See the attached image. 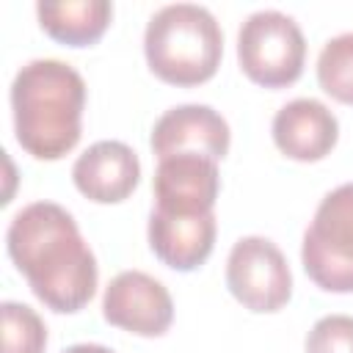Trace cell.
<instances>
[{"label": "cell", "mask_w": 353, "mask_h": 353, "mask_svg": "<svg viewBox=\"0 0 353 353\" xmlns=\"http://www.w3.org/2000/svg\"><path fill=\"white\" fill-rule=\"evenodd\" d=\"M6 248L33 295L58 314L80 312L97 292V259L77 221L55 201L22 207L6 232Z\"/></svg>", "instance_id": "6da1fadb"}, {"label": "cell", "mask_w": 353, "mask_h": 353, "mask_svg": "<svg viewBox=\"0 0 353 353\" xmlns=\"http://www.w3.org/2000/svg\"><path fill=\"white\" fill-rule=\"evenodd\" d=\"M11 110L17 143L36 160H61L83 132L85 83L74 66L36 58L11 83Z\"/></svg>", "instance_id": "7a4b0ae2"}, {"label": "cell", "mask_w": 353, "mask_h": 353, "mask_svg": "<svg viewBox=\"0 0 353 353\" xmlns=\"http://www.w3.org/2000/svg\"><path fill=\"white\" fill-rule=\"evenodd\" d=\"M143 52L149 69L171 85L207 83L223 55V33L215 17L196 3L163 6L146 25Z\"/></svg>", "instance_id": "3957f363"}, {"label": "cell", "mask_w": 353, "mask_h": 353, "mask_svg": "<svg viewBox=\"0 0 353 353\" xmlns=\"http://www.w3.org/2000/svg\"><path fill=\"white\" fill-rule=\"evenodd\" d=\"M301 262L325 292H353V182L323 196L303 232Z\"/></svg>", "instance_id": "277c9868"}, {"label": "cell", "mask_w": 353, "mask_h": 353, "mask_svg": "<svg viewBox=\"0 0 353 353\" xmlns=\"http://www.w3.org/2000/svg\"><path fill=\"white\" fill-rule=\"evenodd\" d=\"M237 58L245 77L265 88L292 85L306 61V39L298 22L281 11H254L237 33Z\"/></svg>", "instance_id": "5b68a950"}, {"label": "cell", "mask_w": 353, "mask_h": 353, "mask_svg": "<svg viewBox=\"0 0 353 353\" xmlns=\"http://www.w3.org/2000/svg\"><path fill=\"white\" fill-rule=\"evenodd\" d=\"M226 287L251 312H279L292 295V273L273 240L248 234L229 251Z\"/></svg>", "instance_id": "8992f818"}, {"label": "cell", "mask_w": 353, "mask_h": 353, "mask_svg": "<svg viewBox=\"0 0 353 353\" xmlns=\"http://www.w3.org/2000/svg\"><path fill=\"white\" fill-rule=\"evenodd\" d=\"M110 325L135 336H163L174 320V301L163 281L143 270H121L110 279L102 298Z\"/></svg>", "instance_id": "52a82bcc"}, {"label": "cell", "mask_w": 353, "mask_h": 353, "mask_svg": "<svg viewBox=\"0 0 353 353\" xmlns=\"http://www.w3.org/2000/svg\"><path fill=\"white\" fill-rule=\"evenodd\" d=\"M152 152L160 160L174 154L223 160L229 152V124L210 105H176L154 121Z\"/></svg>", "instance_id": "ba28073f"}, {"label": "cell", "mask_w": 353, "mask_h": 353, "mask_svg": "<svg viewBox=\"0 0 353 353\" xmlns=\"http://www.w3.org/2000/svg\"><path fill=\"white\" fill-rule=\"evenodd\" d=\"M221 188L218 160L201 154H174L154 171V210L168 215H207Z\"/></svg>", "instance_id": "9c48e42d"}, {"label": "cell", "mask_w": 353, "mask_h": 353, "mask_svg": "<svg viewBox=\"0 0 353 353\" xmlns=\"http://www.w3.org/2000/svg\"><path fill=\"white\" fill-rule=\"evenodd\" d=\"M72 179L88 201L119 204L138 188L141 160L121 141H97L74 160Z\"/></svg>", "instance_id": "30bf717a"}, {"label": "cell", "mask_w": 353, "mask_h": 353, "mask_svg": "<svg viewBox=\"0 0 353 353\" xmlns=\"http://www.w3.org/2000/svg\"><path fill=\"white\" fill-rule=\"evenodd\" d=\"M336 138L339 121L320 99H292L273 116V143L290 160L317 163L325 154H331Z\"/></svg>", "instance_id": "8fae6325"}, {"label": "cell", "mask_w": 353, "mask_h": 353, "mask_svg": "<svg viewBox=\"0 0 353 353\" xmlns=\"http://www.w3.org/2000/svg\"><path fill=\"white\" fill-rule=\"evenodd\" d=\"M215 212L207 215H168L152 210L149 215V245L154 256L174 270H196L207 262L215 245Z\"/></svg>", "instance_id": "7c38bea8"}, {"label": "cell", "mask_w": 353, "mask_h": 353, "mask_svg": "<svg viewBox=\"0 0 353 353\" xmlns=\"http://www.w3.org/2000/svg\"><path fill=\"white\" fill-rule=\"evenodd\" d=\"M41 30L66 47H88L102 39L113 19L108 0H63L36 6Z\"/></svg>", "instance_id": "4fadbf2b"}, {"label": "cell", "mask_w": 353, "mask_h": 353, "mask_svg": "<svg viewBox=\"0 0 353 353\" xmlns=\"http://www.w3.org/2000/svg\"><path fill=\"white\" fill-rule=\"evenodd\" d=\"M317 83L336 102L353 105V33L325 41L317 58Z\"/></svg>", "instance_id": "5bb4252c"}, {"label": "cell", "mask_w": 353, "mask_h": 353, "mask_svg": "<svg viewBox=\"0 0 353 353\" xmlns=\"http://www.w3.org/2000/svg\"><path fill=\"white\" fill-rule=\"evenodd\" d=\"M3 353H44L47 325L28 303L3 301Z\"/></svg>", "instance_id": "9a60e30c"}, {"label": "cell", "mask_w": 353, "mask_h": 353, "mask_svg": "<svg viewBox=\"0 0 353 353\" xmlns=\"http://www.w3.org/2000/svg\"><path fill=\"white\" fill-rule=\"evenodd\" d=\"M306 353H353V317H320L306 336Z\"/></svg>", "instance_id": "2e32d148"}, {"label": "cell", "mask_w": 353, "mask_h": 353, "mask_svg": "<svg viewBox=\"0 0 353 353\" xmlns=\"http://www.w3.org/2000/svg\"><path fill=\"white\" fill-rule=\"evenodd\" d=\"M63 353H113L110 347H105V345H94V342H80V345H72V347H66Z\"/></svg>", "instance_id": "e0dca14e"}]
</instances>
